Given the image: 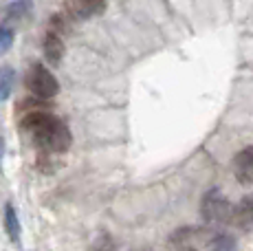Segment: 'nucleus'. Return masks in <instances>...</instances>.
I'll use <instances>...</instances> for the list:
<instances>
[{"label":"nucleus","mask_w":253,"mask_h":251,"mask_svg":"<svg viewBox=\"0 0 253 251\" xmlns=\"http://www.w3.org/2000/svg\"><path fill=\"white\" fill-rule=\"evenodd\" d=\"M31 9H33V0H13L11 4H7L2 9L0 22H4L2 27H7L9 22H20L31 13Z\"/></svg>","instance_id":"423d86ee"},{"label":"nucleus","mask_w":253,"mask_h":251,"mask_svg":"<svg viewBox=\"0 0 253 251\" xmlns=\"http://www.w3.org/2000/svg\"><path fill=\"white\" fill-rule=\"evenodd\" d=\"M22 130L31 137V141L48 154H62L71 148V130L62 119L51 113H29L22 119Z\"/></svg>","instance_id":"f257e3e1"},{"label":"nucleus","mask_w":253,"mask_h":251,"mask_svg":"<svg viewBox=\"0 0 253 251\" xmlns=\"http://www.w3.org/2000/svg\"><path fill=\"white\" fill-rule=\"evenodd\" d=\"M73 11L82 18L95 16V13L104 11V0H75L73 2Z\"/></svg>","instance_id":"1a4fd4ad"},{"label":"nucleus","mask_w":253,"mask_h":251,"mask_svg":"<svg viewBox=\"0 0 253 251\" xmlns=\"http://www.w3.org/2000/svg\"><path fill=\"white\" fill-rule=\"evenodd\" d=\"M181 251H196V249H192V247H185V249H181Z\"/></svg>","instance_id":"ddd939ff"},{"label":"nucleus","mask_w":253,"mask_h":251,"mask_svg":"<svg viewBox=\"0 0 253 251\" xmlns=\"http://www.w3.org/2000/svg\"><path fill=\"white\" fill-rule=\"evenodd\" d=\"M229 220L240 229H251L253 227V194H247L245 199L231 209Z\"/></svg>","instance_id":"39448f33"},{"label":"nucleus","mask_w":253,"mask_h":251,"mask_svg":"<svg viewBox=\"0 0 253 251\" xmlns=\"http://www.w3.org/2000/svg\"><path fill=\"white\" fill-rule=\"evenodd\" d=\"M233 249H236V238L227 234H218L209 243V251H233Z\"/></svg>","instance_id":"9b49d317"},{"label":"nucleus","mask_w":253,"mask_h":251,"mask_svg":"<svg viewBox=\"0 0 253 251\" xmlns=\"http://www.w3.org/2000/svg\"><path fill=\"white\" fill-rule=\"evenodd\" d=\"M233 174L242 185H253V146L245 148L233 159Z\"/></svg>","instance_id":"20e7f679"},{"label":"nucleus","mask_w":253,"mask_h":251,"mask_svg":"<svg viewBox=\"0 0 253 251\" xmlns=\"http://www.w3.org/2000/svg\"><path fill=\"white\" fill-rule=\"evenodd\" d=\"M42 49H44L46 62L53 64V66H57L62 62V57H64V42H62V38L57 36L53 29L44 36V44H42Z\"/></svg>","instance_id":"0eeeda50"},{"label":"nucleus","mask_w":253,"mask_h":251,"mask_svg":"<svg viewBox=\"0 0 253 251\" xmlns=\"http://www.w3.org/2000/svg\"><path fill=\"white\" fill-rule=\"evenodd\" d=\"M201 214L207 223H218V220H229L231 216V205L229 201L222 196V192L218 187L209 190L203 199V205H201Z\"/></svg>","instance_id":"7ed1b4c3"},{"label":"nucleus","mask_w":253,"mask_h":251,"mask_svg":"<svg viewBox=\"0 0 253 251\" xmlns=\"http://www.w3.org/2000/svg\"><path fill=\"white\" fill-rule=\"evenodd\" d=\"M27 88L36 95L38 99H51L60 93L55 75L46 69L44 64H33L27 73Z\"/></svg>","instance_id":"f03ea898"},{"label":"nucleus","mask_w":253,"mask_h":251,"mask_svg":"<svg viewBox=\"0 0 253 251\" xmlns=\"http://www.w3.org/2000/svg\"><path fill=\"white\" fill-rule=\"evenodd\" d=\"M4 229H7L11 243H18V240H20V220H18L16 207H13L11 203H7V209H4Z\"/></svg>","instance_id":"6e6552de"},{"label":"nucleus","mask_w":253,"mask_h":251,"mask_svg":"<svg viewBox=\"0 0 253 251\" xmlns=\"http://www.w3.org/2000/svg\"><path fill=\"white\" fill-rule=\"evenodd\" d=\"M13 82H16V71L11 66H0V101H7L13 90Z\"/></svg>","instance_id":"9d476101"},{"label":"nucleus","mask_w":253,"mask_h":251,"mask_svg":"<svg viewBox=\"0 0 253 251\" xmlns=\"http://www.w3.org/2000/svg\"><path fill=\"white\" fill-rule=\"evenodd\" d=\"M13 44V29L0 25V55H4Z\"/></svg>","instance_id":"f8f14e48"}]
</instances>
